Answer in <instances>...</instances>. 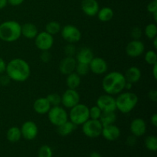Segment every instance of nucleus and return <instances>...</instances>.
I'll return each instance as SVG.
<instances>
[{"instance_id": "obj_1", "label": "nucleus", "mask_w": 157, "mask_h": 157, "mask_svg": "<svg viewBox=\"0 0 157 157\" xmlns=\"http://www.w3.org/2000/svg\"><path fill=\"white\" fill-rule=\"evenodd\" d=\"M6 75L11 80L16 82L27 81L31 75L29 63L22 58H14L6 64Z\"/></svg>"}, {"instance_id": "obj_2", "label": "nucleus", "mask_w": 157, "mask_h": 157, "mask_svg": "<svg viewBox=\"0 0 157 157\" xmlns=\"http://www.w3.org/2000/svg\"><path fill=\"white\" fill-rule=\"evenodd\" d=\"M126 82L125 77L122 73L112 71L107 74L103 78L102 87L107 94H119L124 90Z\"/></svg>"}, {"instance_id": "obj_3", "label": "nucleus", "mask_w": 157, "mask_h": 157, "mask_svg": "<svg viewBox=\"0 0 157 157\" xmlns=\"http://www.w3.org/2000/svg\"><path fill=\"white\" fill-rule=\"evenodd\" d=\"M21 25L16 21L10 20L0 24V39L6 42H13L21 37Z\"/></svg>"}, {"instance_id": "obj_4", "label": "nucleus", "mask_w": 157, "mask_h": 157, "mask_svg": "<svg viewBox=\"0 0 157 157\" xmlns=\"http://www.w3.org/2000/svg\"><path fill=\"white\" fill-rule=\"evenodd\" d=\"M115 100H116L117 110L122 113H128L131 112L137 105L139 98L136 94L127 91L120 93Z\"/></svg>"}, {"instance_id": "obj_5", "label": "nucleus", "mask_w": 157, "mask_h": 157, "mask_svg": "<svg viewBox=\"0 0 157 157\" xmlns=\"http://www.w3.org/2000/svg\"><path fill=\"white\" fill-rule=\"evenodd\" d=\"M68 117L70 118V121H71L76 126L82 125L87 120L90 119L89 107L79 103L71 108Z\"/></svg>"}, {"instance_id": "obj_6", "label": "nucleus", "mask_w": 157, "mask_h": 157, "mask_svg": "<svg viewBox=\"0 0 157 157\" xmlns=\"http://www.w3.org/2000/svg\"><path fill=\"white\" fill-rule=\"evenodd\" d=\"M48 116L51 124L55 127H58L68 121V114L67 111L60 106H54L51 107L48 112Z\"/></svg>"}, {"instance_id": "obj_7", "label": "nucleus", "mask_w": 157, "mask_h": 157, "mask_svg": "<svg viewBox=\"0 0 157 157\" xmlns=\"http://www.w3.org/2000/svg\"><path fill=\"white\" fill-rule=\"evenodd\" d=\"M103 126L99 120L89 119L82 124V132L89 138H97L102 133Z\"/></svg>"}, {"instance_id": "obj_8", "label": "nucleus", "mask_w": 157, "mask_h": 157, "mask_svg": "<svg viewBox=\"0 0 157 157\" xmlns=\"http://www.w3.org/2000/svg\"><path fill=\"white\" fill-rule=\"evenodd\" d=\"M61 34L64 40L71 44L78 42L81 38V31L76 26L67 25L61 29Z\"/></svg>"}, {"instance_id": "obj_9", "label": "nucleus", "mask_w": 157, "mask_h": 157, "mask_svg": "<svg viewBox=\"0 0 157 157\" xmlns=\"http://www.w3.org/2000/svg\"><path fill=\"white\" fill-rule=\"evenodd\" d=\"M35 43L36 47L41 51H48L52 48L54 44L53 35L47 32H41L38 33L35 38Z\"/></svg>"}, {"instance_id": "obj_10", "label": "nucleus", "mask_w": 157, "mask_h": 157, "mask_svg": "<svg viewBox=\"0 0 157 157\" xmlns=\"http://www.w3.org/2000/svg\"><path fill=\"white\" fill-rule=\"evenodd\" d=\"M96 105L101 109L102 112L115 111L117 110L116 100L113 95L107 94L101 95L98 98Z\"/></svg>"}, {"instance_id": "obj_11", "label": "nucleus", "mask_w": 157, "mask_h": 157, "mask_svg": "<svg viewBox=\"0 0 157 157\" xmlns=\"http://www.w3.org/2000/svg\"><path fill=\"white\" fill-rule=\"evenodd\" d=\"M80 103V95L75 89L68 88L61 96V104L66 108H72Z\"/></svg>"}, {"instance_id": "obj_12", "label": "nucleus", "mask_w": 157, "mask_h": 157, "mask_svg": "<svg viewBox=\"0 0 157 157\" xmlns=\"http://www.w3.org/2000/svg\"><path fill=\"white\" fill-rule=\"evenodd\" d=\"M21 136L27 140H33L36 138L38 133V128L37 124L32 121H25L21 125Z\"/></svg>"}, {"instance_id": "obj_13", "label": "nucleus", "mask_w": 157, "mask_h": 157, "mask_svg": "<svg viewBox=\"0 0 157 157\" xmlns=\"http://www.w3.org/2000/svg\"><path fill=\"white\" fill-rule=\"evenodd\" d=\"M145 50V45L140 40H133L127 44L126 47V52L128 56L131 58H136L142 54H144Z\"/></svg>"}, {"instance_id": "obj_14", "label": "nucleus", "mask_w": 157, "mask_h": 157, "mask_svg": "<svg viewBox=\"0 0 157 157\" xmlns=\"http://www.w3.org/2000/svg\"><path fill=\"white\" fill-rule=\"evenodd\" d=\"M89 67L90 70L95 75H103L107 71L108 69V65L107 63L104 58H100V57H94L93 59L89 64Z\"/></svg>"}, {"instance_id": "obj_15", "label": "nucleus", "mask_w": 157, "mask_h": 157, "mask_svg": "<svg viewBox=\"0 0 157 157\" xmlns=\"http://www.w3.org/2000/svg\"><path fill=\"white\" fill-rule=\"evenodd\" d=\"M130 130L132 135L140 137L144 136L147 132V124L142 118H136L130 123Z\"/></svg>"}, {"instance_id": "obj_16", "label": "nucleus", "mask_w": 157, "mask_h": 157, "mask_svg": "<svg viewBox=\"0 0 157 157\" xmlns=\"http://www.w3.org/2000/svg\"><path fill=\"white\" fill-rule=\"evenodd\" d=\"M101 135L107 140L114 141L121 136V130L114 124H110V125L103 127Z\"/></svg>"}, {"instance_id": "obj_17", "label": "nucleus", "mask_w": 157, "mask_h": 157, "mask_svg": "<svg viewBox=\"0 0 157 157\" xmlns=\"http://www.w3.org/2000/svg\"><path fill=\"white\" fill-rule=\"evenodd\" d=\"M77 61L74 57H66L63 58L59 64V70L63 75H69L75 72L77 65Z\"/></svg>"}, {"instance_id": "obj_18", "label": "nucleus", "mask_w": 157, "mask_h": 157, "mask_svg": "<svg viewBox=\"0 0 157 157\" xmlns=\"http://www.w3.org/2000/svg\"><path fill=\"white\" fill-rule=\"evenodd\" d=\"M81 9L87 16H95L100 9L99 4L97 0H83L81 2Z\"/></svg>"}, {"instance_id": "obj_19", "label": "nucleus", "mask_w": 157, "mask_h": 157, "mask_svg": "<svg viewBox=\"0 0 157 157\" xmlns=\"http://www.w3.org/2000/svg\"><path fill=\"white\" fill-rule=\"evenodd\" d=\"M52 106H51L50 103L48 101L46 98H38L36 101L34 102L33 104V109L38 114H46L49 110L51 109Z\"/></svg>"}, {"instance_id": "obj_20", "label": "nucleus", "mask_w": 157, "mask_h": 157, "mask_svg": "<svg viewBox=\"0 0 157 157\" xmlns=\"http://www.w3.org/2000/svg\"><path fill=\"white\" fill-rule=\"evenodd\" d=\"M94 58V53L89 48H82L76 55V61L78 63H84L89 64Z\"/></svg>"}, {"instance_id": "obj_21", "label": "nucleus", "mask_w": 157, "mask_h": 157, "mask_svg": "<svg viewBox=\"0 0 157 157\" xmlns=\"http://www.w3.org/2000/svg\"><path fill=\"white\" fill-rule=\"evenodd\" d=\"M124 75L125 77L126 81L132 84H135L140 81L142 75H141V71L139 67L136 66H132L127 69L125 75Z\"/></svg>"}, {"instance_id": "obj_22", "label": "nucleus", "mask_w": 157, "mask_h": 157, "mask_svg": "<svg viewBox=\"0 0 157 157\" xmlns=\"http://www.w3.org/2000/svg\"><path fill=\"white\" fill-rule=\"evenodd\" d=\"M21 35H23L25 38H29V39L35 38L38 33L37 26L30 22L25 23L23 25H21Z\"/></svg>"}, {"instance_id": "obj_23", "label": "nucleus", "mask_w": 157, "mask_h": 157, "mask_svg": "<svg viewBox=\"0 0 157 157\" xmlns=\"http://www.w3.org/2000/svg\"><path fill=\"white\" fill-rule=\"evenodd\" d=\"M77 126L75 124L71 122V121H66L65 123L62 124L61 125L58 126L57 131H58V134L61 135L62 136H66L70 135L71 133H73L74 130L76 129Z\"/></svg>"}, {"instance_id": "obj_24", "label": "nucleus", "mask_w": 157, "mask_h": 157, "mask_svg": "<svg viewBox=\"0 0 157 157\" xmlns=\"http://www.w3.org/2000/svg\"><path fill=\"white\" fill-rule=\"evenodd\" d=\"M99 121L103 127L113 124L117 121V115L115 113V111L102 112Z\"/></svg>"}, {"instance_id": "obj_25", "label": "nucleus", "mask_w": 157, "mask_h": 157, "mask_svg": "<svg viewBox=\"0 0 157 157\" xmlns=\"http://www.w3.org/2000/svg\"><path fill=\"white\" fill-rule=\"evenodd\" d=\"M81 76H79L75 72H72V73L67 75L66 84H67L68 88L76 90V88H78L81 84Z\"/></svg>"}, {"instance_id": "obj_26", "label": "nucleus", "mask_w": 157, "mask_h": 157, "mask_svg": "<svg viewBox=\"0 0 157 157\" xmlns=\"http://www.w3.org/2000/svg\"><path fill=\"white\" fill-rule=\"evenodd\" d=\"M98 19L101 21H109L113 18V15H114V12H113V9L110 7H104L102 9H99L98 12Z\"/></svg>"}, {"instance_id": "obj_27", "label": "nucleus", "mask_w": 157, "mask_h": 157, "mask_svg": "<svg viewBox=\"0 0 157 157\" xmlns=\"http://www.w3.org/2000/svg\"><path fill=\"white\" fill-rule=\"evenodd\" d=\"M7 140L11 143H16L20 140L21 137V133L20 128L17 127H12L8 130L6 133Z\"/></svg>"}, {"instance_id": "obj_28", "label": "nucleus", "mask_w": 157, "mask_h": 157, "mask_svg": "<svg viewBox=\"0 0 157 157\" xmlns=\"http://www.w3.org/2000/svg\"><path fill=\"white\" fill-rule=\"evenodd\" d=\"M61 25L59 24L58 21H49L45 26V32L49 33L52 35H55L56 34L59 33L61 32Z\"/></svg>"}, {"instance_id": "obj_29", "label": "nucleus", "mask_w": 157, "mask_h": 157, "mask_svg": "<svg viewBox=\"0 0 157 157\" xmlns=\"http://www.w3.org/2000/svg\"><path fill=\"white\" fill-rule=\"evenodd\" d=\"M145 146L150 151L156 152L157 150V138L155 136H148L145 139Z\"/></svg>"}, {"instance_id": "obj_30", "label": "nucleus", "mask_w": 157, "mask_h": 157, "mask_svg": "<svg viewBox=\"0 0 157 157\" xmlns=\"http://www.w3.org/2000/svg\"><path fill=\"white\" fill-rule=\"evenodd\" d=\"M145 34L150 39H153L157 35V26L155 23H150L145 28Z\"/></svg>"}, {"instance_id": "obj_31", "label": "nucleus", "mask_w": 157, "mask_h": 157, "mask_svg": "<svg viewBox=\"0 0 157 157\" xmlns=\"http://www.w3.org/2000/svg\"><path fill=\"white\" fill-rule=\"evenodd\" d=\"M89 71H90L89 64H84V63H77L75 71L79 76H84V75H87Z\"/></svg>"}, {"instance_id": "obj_32", "label": "nucleus", "mask_w": 157, "mask_h": 157, "mask_svg": "<svg viewBox=\"0 0 157 157\" xmlns=\"http://www.w3.org/2000/svg\"><path fill=\"white\" fill-rule=\"evenodd\" d=\"M53 151L52 148L48 145H43L38 150V157H52Z\"/></svg>"}, {"instance_id": "obj_33", "label": "nucleus", "mask_w": 157, "mask_h": 157, "mask_svg": "<svg viewBox=\"0 0 157 157\" xmlns=\"http://www.w3.org/2000/svg\"><path fill=\"white\" fill-rule=\"evenodd\" d=\"M48 101L50 103L51 106L54 107V106H59L60 104H61V96L56 93L50 94L46 98Z\"/></svg>"}, {"instance_id": "obj_34", "label": "nucleus", "mask_w": 157, "mask_h": 157, "mask_svg": "<svg viewBox=\"0 0 157 157\" xmlns=\"http://www.w3.org/2000/svg\"><path fill=\"white\" fill-rule=\"evenodd\" d=\"M145 61L147 64L150 65H154L157 63V56L156 52L153 50H150L146 53L145 55Z\"/></svg>"}, {"instance_id": "obj_35", "label": "nucleus", "mask_w": 157, "mask_h": 157, "mask_svg": "<svg viewBox=\"0 0 157 157\" xmlns=\"http://www.w3.org/2000/svg\"><path fill=\"white\" fill-rule=\"evenodd\" d=\"M102 111L101 109L97 105L93 106L92 107L89 108V114H90V119L99 120Z\"/></svg>"}, {"instance_id": "obj_36", "label": "nucleus", "mask_w": 157, "mask_h": 157, "mask_svg": "<svg viewBox=\"0 0 157 157\" xmlns=\"http://www.w3.org/2000/svg\"><path fill=\"white\" fill-rule=\"evenodd\" d=\"M64 54L67 55V57H73L76 53V48L74 44H71L68 43V44L64 47Z\"/></svg>"}, {"instance_id": "obj_37", "label": "nucleus", "mask_w": 157, "mask_h": 157, "mask_svg": "<svg viewBox=\"0 0 157 157\" xmlns=\"http://www.w3.org/2000/svg\"><path fill=\"white\" fill-rule=\"evenodd\" d=\"M142 30L139 27H134L131 31V37L133 38V40H139V38L142 36Z\"/></svg>"}, {"instance_id": "obj_38", "label": "nucleus", "mask_w": 157, "mask_h": 157, "mask_svg": "<svg viewBox=\"0 0 157 157\" xmlns=\"http://www.w3.org/2000/svg\"><path fill=\"white\" fill-rule=\"evenodd\" d=\"M40 58L41 61L44 63H48L50 61L51 58H52V55H51L50 52L48 51H42V53L40 55Z\"/></svg>"}, {"instance_id": "obj_39", "label": "nucleus", "mask_w": 157, "mask_h": 157, "mask_svg": "<svg viewBox=\"0 0 157 157\" xmlns=\"http://www.w3.org/2000/svg\"><path fill=\"white\" fill-rule=\"evenodd\" d=\"M147 10L150 13H154V12H157V2L156 1H152L147 6Z\"/></svg>"}, {"instance_id": "obj_40", "label": "nucleus", "mask_w": 157, "mask_h": 157, "mask_svg": "<svg viewBox=\"0 0 157 157\" xmlns=\"http://www.w3.org/2000/svg\"><path fill=\"white\" fill-rule=\"evenodd\" d=\"M11 79L9 78V77L7 75H2L0 77V84L2 86H7L8 84L10 83Z\"/></svg>"}, {"instance_id": "obj_41", "label": "nucleus", "mask_w": 157, "mask_h": 157, "mask_svg": "<svg viewBox=\"0 0 157 157\" xmlns=\"http://www.w3.org/2000/svg\"><path fill=\"white\" fill-rule=\"evenodd\" d=\"M148 97L150 98V100H151L153 102H156L157 101V91L156 90H150L148 94Z\"/></svg>"}, {"instance_id": "obj_42", "label": "nucleus", "mask_w": 157, "mask_h": 157, "mask_svg": "<svg viewBox=\"0 0 157 157\" xmlns=\"http://www.w3.org/2000/svg\"><path fill=\"white\" fill-rule=\"evenodd\" d=\"M136 136L131 135V136H128V138L127 139V144H128L130 147H133L136 144Z\"/></svg>"}, {"instance_id": "obj_43", "label": "nucleus", "mask_w": 157, "mask_h": 157, "mask_svg": "<svg viewBox=\"0 0 157 157\" xmlns=\"http://www.w3.org/2000/svg\"><path fill=\"white\" fill-rule=\"evenodd\" d=\"M6 64H7L4 61V59L0 58V75H2V74H4V72H6Z\"/></svg>"}, {"instance_id": "obj_44", "label": "nucleus", "mask_w": 157, "mask_h": 157, "mask_svg": "<svg viewBox=\"0 0 157 157\" xmlns=\"http://www.w3.org/2000/svg\"><path fill=\"white\" fill-rule=\"evenodd\" d=\"M25 0H8V3L12 6H18L22 4Z\"/></svg>"}, {"instance_id": "obj_45", "label": "nucleus", "mask_w": 157, "mask_h": 157, "mask_svg": "<svg viewBox=\"0 0 157 157\" xmlns=\"http://www.w3.org/2000/svg\"><path fill=\"white\" fill-rule=\"evenodd\" d=\"M150 121H151V124H153L154 127H157V114L156 113H153L152 115L151 118H150Z\"/></svg>"}, {"instance_id": "obj_46", "label": "nucleus", "mask_w": 157, "mask_h": 157, "mask_svg": "<svg viewBox=\"0 0 157 157\" xmlns=\"http://www.w3.org/2000/svg\"><path fill=\"white\" fill-rule=\"evenodd\" d=\"M133 84H132V83L127 81V82H126V84H125V87H124V89H126V90H131L132 87H133Z\"/></svg>"}, {"instance_id": "obj_47", "label": "nucleus", "mask_w": 157, "mask_h": 157, "mask_svg": "<svg viewBox=\"0 0 157 157\" xmlns=\"http://www.w3.org/2000/svg\"><path fill=\"white\" fill-rule=\"evenodd\" d=\"M8 0H0V9H3L7 6Z\"/></svg>"}, {"instance_id": "obj_48", "label": "nucleus", "mask_w": 157, "mask_h": 157, "mask_svg": "<svg viewBox=\"0 0 157 157\" xmlns=\"http://www.w3.org/2000/svg\"><path fill=\"white\" fill-rule=\"evenodd\" d=\"M153 66V77H154L155 79H156L157 78V63L156 64H155Z\"/></svg>"}, {"instance_id": "obj_49", "label": "nucleus", "mask_w": 157, "mask_h": 157, "mask_svg": "<svg viewBox=\"0 0 157 157\" xmlns=\"http://www.w3.org/2000/svg\"><path fill=\"white\" fill-rule=\"evenodd\" d=\"M89 157H102V156H101V155L99 153H98V152H93V153H90V156Z\"/></svg>"}, {"instance_id": "obj_50", "label": "nucleus", "mask_w": 157, "mask_h": 157, "mask_svg": "<svg viewBox=\"0 0 157 157\" xmlns=\"http://www.w3.org/2000/svg\"><path fill=\"white\" fill-rule=\"evenodd\" d=\"M153 46H154V48L156 49L157 48V36L156 38H153Z\"/></svg>"}, {"instance_id": "obj_51", "label": "nucleus", "mask_w": 157, "mask_h": 157, "mask_svg": "<svg viewBox=\"0 0 157 157\" xmlns=\"http://www.w3.org/2000/svg\"><path fill=\"white\" fill-rule=\"evenodd\" d=\"M153 18H154L155 22H156V21H157V12H154V13H153Z\"/></svg>"}]
</instances>
